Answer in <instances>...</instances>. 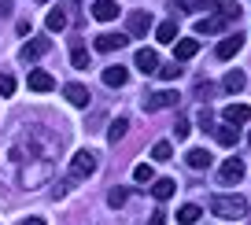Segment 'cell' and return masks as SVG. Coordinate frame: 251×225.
<instances>
[{"mask_svg":"<svg viewBox=\"0 0 251 225\" xmlns=\"http://www.w3.org/2000/svg\"><path fill=\"white\" fill-rule=\"evenodd\" d=\"M207 207H211L218 218H229V222L248 218V200H244V196H211V203H207Z\"/></svg>","mask_w":251,"mask_h":225,"instance_id":"cell-1","label":"cell"},{"mask_svg":"<svg viewBox=\"0 0 251 225\" xmlns=\"http://www.w3.org/2000/svg\"><path fill=\"white\" fill-rule=\"evenodd\" d=\"M96 166H100L96 151H89V148L74 151V159H71V181H85V177H93V174H96Z\"/></svg>","mask_w":251,"mask_h":225,"instance_id":"cell-2","label":"cell"},{"mask_svg":"<svg viewBox=\"0 0 251 225\" xmlns=\"http://www.w3.org/2000/svg\"><path fill=\"white\" fill-rule=\"evenodd\" d=\"M181 96H177V89H159V93H148L144 96V111H163V107H174V103H177Z\"/></svg>","mask_w":251,"mask_h":225,"instance_id":"cell-3","label":"cell"},{"mask_svg":"<svg viewBox=\"0 0 251 225\" xmlns=\"http://www.w3.org/2000/svg\"><path fill=\"white\" fill-rule=\"evenodd\" d=\"M148 30H151L148 11H133V15L126 19V37H148Z\"/></svg>","mask_w":251,"mask_h":225,"instance_id":"cell-4","label":"cell"},{"mask_svg":"<svg viewBox=\"0 0 251 225\" xmlns=\"http://www.w3.org/2000/svg\"><path fill=\"white\" fill-rule=\"evenodd\" d=\"M244 177V159H226V163H222V170H218V181L222 185H236V181Z\"/></svg>","mask_w":251,"mask_h":225,"instance_id":"cell-5","label":"cell"},{"mask_svg":"<svg viewBox=\"0 0 251 225\" xmlns=\"http://www.w3.org/2000/svg\"><path fill=\"white\" fill-rule=\"evenodd\" d=\"M222 118H226V125H236V129H240L244 122H251V107L248 103H229V107L222 111Z\"/></svg>","mask_w":251,"mask_h":225,"instance_id":"cell-6","label":"cell"},{"mask_svg":"<svg viewBox=\"0 0 251 225\" xmlns=\"http://www.w3.org/2000/svg\"><path fill=\"white\" fill-rule=\"evenodd\" d=\"M240 48H244V33H229V37H222V45L214 48V55H218V59H233Z\"/></svg>","mask_w":251,"mask_h":225,"instance_id":"cell-7","label":"cell"},{"mask_svg":"<svg viewBox=\"0 0 251 225\" xmlns=\"http://www.w3.org/2000/svg\"><path fill=\"white\" fill-rule=\"evenodd\" d=\"M226 26H229V19L222 15V11H214V15H207V19H200V23H196V33H203V37H207V33H222Z\"/></svg>","mask_w":251,"mask_h":225,"instance_id":"cell-8","label":"cell"},{"mask_svg":"<svg viewBox=\"0 0 251 225\" xmlns=\"http://www.w3.org/2000/svg\"><path fill=\"white\" fill-rule=\"evenodd\" d=\"M126 33H100V37H96V52H122L126 48Z\"/></svg>","mask_w":251,"mask_h":225,"instance_id":"cell-9","label":"cell"},{"mask_svg":"<svg viewBox=\"0 0 251 225\" xmlns=\"http://www.w3.org/2000/svg\"><path fill=\"white\" fill-rule=\"evenodd\" d=\"M93 19H96V23H111V19H118V0H93Z\"/></svg>","mask_w":251,"mask_h":225,"instance_id":"cell-10","label":"cell"},{"mask_svg":"<svg viewBox=\"0 0 251 225\" xmlns=\"http://www.w3.org/2000/svg\"><path fill=\"white\" fill-rule=\"evenodd\" d=\"M174 8L177 11H207V15H214V11L222 8V0H177Z\"/></svg>","mask_w":251,"mask_h":225,"instance_id":"cell-11","label":"cell"},{"mask_svg":"<svg viewBox=\"0 0 251 225\" xmlns=\"http://www.w3.org/2000/svg\"><path fill=\"white\" fill-rule=\"evenodd\" d=\"M48 48H52V41H48V37H33V41H26V45H23V59L33 63V59H41Z\"/></svg>","mask_w":251,"mask_h":225,"instance_id":"cell-12","label":"cell"},{"mask_svg":"<svg viewBox=\"0 0 251 225\" xmlns=\"http://www.w3.org/2000/svg\"><path fill=\"white\" fill-rule=\"evenodd\" d=\"M133 63H137V70H141V74H159V55L151 52V48H141Z\"/></svg>","mask_w":251,"mask_h":225,"instance_id":"cell-13","label":"cell"},{"mask_svg":"<svg viewBox=\"0 0 251 225\" xmlns=\"http://www.w3.org/2000/svg\"><path fill=\"white\" fill-rule=\"evenodd\" d=\"M200 52V41L196 37H181V41H174V59H192V55Z\"/></svg>","mask_w":251,"mask_h":225,"instance_id":"cell-14","label":"cell"},{"mask_svg":"<svg viewBox=\"0 0 251 225\" xmlns=\"http://www.w3.org/2000/svg\"><path fill=\"white\" fill-rule=\"evenodd\" d=\"M30 89H33V93H52L55 78L48 74V70H30Z\"/></svg>","mask_w":251,"mask_h":225,"instance_id":"cell-15","label":"cell"},{"mask_svg":"<svg viewBox=\"0 0 251 225\" xmlns=\"http://www.w3.org/2000/svg\"><path fill=\"white\" fill-rule=\"evenodd\" d=\"M63 96L74 103V107H89V89L78 85V81H71V85H63Z\"/></svg>","mask_w":251,"mask_h":225,"instance_id":"cell-16","label":"cell"},{"mask_svg":"<svg viewBox=\"0 0 251 225\" xmlns=\"http://www.w3.org/2000/svg\"><path fill=\"white\" fill-rule=\"evenodd\" d=\"M174 192H177V181H174V177H159V181H151V196H155L159 203L170 200Z\"/></svg>","mask_w":251,"mask_h":225,"instance_id":"cell-17","label":"cell"},{"mask_svg":"<svg viewBox=\"0 0 251 225\" xmlns=\"http://www.w3.org/2000/svg\"><path fill=\"white\" fill-rule=\"evenodd\" d=\"M126 81H129V70H126V67H107V70H103V85L122 89Z\"/></svg>","mask_w":251,"mask_h":225,"instance_id":"cell-18","label":"cell"},{"mask_svg":"<svg viewBox=\"0 0 251 225\" xmlns=\"http://www.w3.org/2000/svg\"><path fill=\"white\" fill-rule=\"evenodd\" d=\"M185 163L192 166V170H207V166H211V151H207V148H192L185 155Z\"/></svg>","mask_w":251,"mask_h":225,"instance_id":"cell-19","label":"cell"},{"mask_svg":"<svg viewBox=\"0 0 251 225\" xmlns=\"http://www.w3.org/2000/svg\"><path fill=\"white\" fill-rule=\"evenodd\" d=\"M244 85H248V74L244 70H229L226 81H222V93H240Z\"/></svg>","mask_w":251,"mask_h":225,"instance_id":"cell-20","label":"cell"},{"mask_svg":"<svg viewBox=\"0 0 251 225\" xmlns=\"http://www.w3.org/2000/svg\"><path fill=\"white\" fill-rule=\"evenodd\" d=\"M155 37L163 41V45H174V41H177V23H174V19L159 23V26H155Z\"/></svg>","mask_w":251,"mask_h":225,"instance_id":"cell-21","label":"cell"},{"mask_svg":"<svg viewBox=\"0 0 251 225\" xmlns=\"http://www.w3.org/2000/svg\"><path fill=\"white\" fill-rule=\"evenodd\" d=\"M200 214H203V210H200L196 203H185V207L177 210V222H181V225H196V222H200Z\"/></svg>","mask_w":251,"mask_h":225,"instance_id":"cell-22","label":"cell"},{"mask_svg":"<svg viewBox=\"0 0 251 225\" xmlns=\"http://www.w3.org/2000/svg\"><path fill=\"white\" fill-rule=\"evenodd\" d=\"M48 30H52V33L67 30V11H63V8H52V11H48Z\"/></svg>","mask_w":251,"mask_h":225,"instance_id":"cell-23","label":"cell"},{"mask_svg":"<svg viewBox=\"0 0 251 225\" xmlns=\"http://www.w3.org/2000/svg\"><path fill=\"white\" fill-rule=\"evenodd\" d=\"M214 137H218V144L233 148L236 144V125H214Z\"/></svg>","mask_w":251,"mask_h":225,"instance_id":"cell-24","label":"cell"},{"mask_svg":"<svg viewBox=\"0 0 251 225\" xmlns=\"http://www.w3.org/2000/svg\"><path fill=\"white\" fill-rule=\"evenodd\" d=\"M126 129H129V122H126V118H115L111 129H107V140H111V144H118V140L126 137Z\"/></svg>","mask_w":251,"mask_h":225,"instance_id":"cell-25","label":"cell"},{"mask_svg":"<svg viewBox=\"0 0 251 225\" xmlns=\"http://www.w3.org/2000/svg\"><path fill=\"white\" fill-rule=\"evenodd\" d=\"M159 78L163 81H177L181 78V63H159Z\"/></svg>","mask_w":251,"mask_h":225,"instance_id":"cell-26","label":"cell"},{"mask_svg":"<svg viewBox=\"0 0 251 225\" xmlns=\"http://www.w3.org/2000/svg\"><path fill=\"white\" fill-rule=\"evenodd\" d=\"M133 181H137V185H151V181H155V170H151L148 163H141V166L133 170Z\"/></svg>","mask_w":251,"mask_h":225,"instance_id":"cell-27","label":"cell"},{"mask_svg":"<svg viewBox=\"0 0 251 225\" xmlns=\"http://www.w3.org/2000/svg\"><path fill=\"white\" fill-rule=\"evenodd\" d=\"M174 155V148H170V140H159L155 148H151V159H155V163H166V159Z\"/></svg>","mask_w":251,"mask_h":225,"instance_id":"cell-28","label":"cell"},{"mask_svg":"<svg viewBox=\"0 0 251 225\" xmlns=\"http://www.w3.org/2000/svg\"><path fill=\"white\" fill-rule=\"evenodd\" d=\"M71 63H74L78 70H89V52H85L81 45H74V52H71Z\"/></svg>","mask_w":251,"mask_h":225,"instance_id":"cell-29","label":"cell"},{"mask_svg":"<svg viewBox=\"0 0 251 225\" xmlns=\"http://www.w3.org/2000/svg\"><path fill=\"white\" fill-rule=\"evenodd\" d=\"M218 11L229 19V23H240V15H244V8H240V4H222Z\"/></svg>","mask_w":251,"mask_h":225,"instance_id":"cell-30","label":"cell"},{"mask_svg":"<svg viewBox=\"0 0 251 225\" xmlns=\"http://www.w3.org/2000/svg\"><path fill=\"white\" fill-rule=\"evenodd\" d=\"M126 200H129V192H126V188H111V192H107V203H111V207H122Z\"/></svg>","mask_w":251,"mask_h":225,"instance_id":"cell-31","label":"cell"},{"mask_svg":"<svg viewBox=\"0 0 251 225\" xmlns=\"http://www.w3.org/2000/svg\"><path fill=\"white\" fill-rule=\"evenodd\" d=\"M196 122H200V129H214V115H211V111H207V107H200Z\"/></svg>","mask_w":251,"mask_h":225,"instance_id":"cell-32","label":"cell"},{"mask_svg":"<svg viewBox=\"0 0 251 225\" xmlns=\"http://www.w3.org/2000/svg\"><path fill=\"white\" fill-rule=\"evenodd\" d=\"M15 93V78L11 74H0V96H11Z\"/></svg>","mask_w":251,"mask_h":225,"instance_id":"cell-33","label":"cell"},{"mask_svg":"<svg viewBox=\"0 0 251 225\" xmlns=\"http://www.w3.org/2000/svg\"><path fill=\"white\" fill-rule=\"evenodd\" d=\"M188 129H192V125H188V118H177V122H174V133H177V140H185Z\"/></svg>","mask_w":251,"mask_h":225,"instance_id":"cell-34","label":"cell"},{"mask_svg":"<svg viewBox=\"0 0 251 225\" xmlns=\"http://www.w3.org/2000/svg\"><path fill=\"white\" fill-rule=\"evenodd\" d=\"M214 93H218V89H214V85H211V81H200V96H203V100H211V96H214Z\"/></svg>","mask_w":251,"mask_h":225,"instance_id":"cell-35","label":"cell"},{"mask_svg":"<svg viewBox=\"0 0 251 225\" xmlns=\"http://www.w3.org/2000/svg\"><path fill=\"white\" fill-rule=\"evenodd\" d=\"M148 225H166V214H163V210H155V214H151V222Z\"/></svg>","mask_w":251,"mask_h":225,"instance_id":"cell-36","label":"cell"},{"mask_svg":"<svg viewBox=\"0 0 251 225\" xmlns=\"http://www.w3.org/2000/svg\"><path fill=\"white\" fill-rule=\"evenodd\" d=\"M23 225H45V222H41V218H26Z\"/></svg>","mask_w":251,"mask_h":225,"instance_id":"cell-37","label":"cell"},{"mask_svg":"<svg viewBox=\"0 0 251 225\" xmlns=\"http://www.w3.org/2000/svg\"><path fill=\"white\" fill-rule=\"evenodd\" d=\"M248 140H251V133H248Z\"/></svg>","mask_w":251,"mask_h":225,"instance_id":"cell-38","label":"cell"},{"mask_svg":"<svg viewBox=\"0 0 251 225\" xmlns=\"http://www.w3.org/2000/svg\"><path fill=\"white\" fill-rule=\"evenodd\" d=\"M41 4H45V0H41Z\"/></svg>","mask_w":251,"mask_h":225,"instance_id":"cell-39","label":"cell"}]
</instances>
